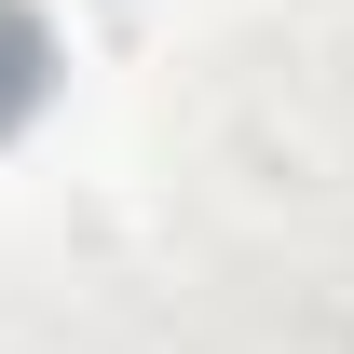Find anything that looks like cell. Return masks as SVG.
Returning a JSON list of instances; mask_svg holds the SVG:
<instances>
[{
    "instance_id": "6da1fadb",
    "label": "cell",
    "mask_w": 354,
    "mask_h": 354,
    "mask_svg": "<svg viewBox=\"0 0 354 354\" xmlns=\"http://www.w3.org/2000/svg\"><path fill=\"white\" fill-rule=\"evenodd\" d=\"M41 82H55V28L28 14V0H0V136L41 109Z\"/></svg>"
}]
</instances>
